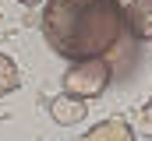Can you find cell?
<instances>
[{
  "label": "cell",
  "mask_w": 152,
  "mask_h": 141,
  "mask_svg": "<svg viewBox=\"0 0 152 141\" xmlns=\"http://www.w3.org/2000/svg\"><path fill=\"white\" fill-rule=\"evenodd\" d=\"M127 14L120 0H46L42 35L67 60L106 57L124 42Z\"/></svg>",
  "instance_id": "1"
},
{
  "label": "cell",
  "mask_w": 152,
  "mask_h": 141,
  "mask_svg": "<svg viewBox=\"0 0 152 141\" xmlns=\"http://www.w3.org/2000/svg\"><path fill=\"white\" fill-rule=\"evenodd\" d=\"M78 141H134V131L124 120H99L96 127H88Z\"/></svg>",
  "instance_id": "5"
},
{
  "label": "cell",
  "mask_w": 152,
  "mask_h": 141,
  "mask_svg": "<svg viewBox=\"0 0 152 141\" xmlns=\"http://www.w3.org/2000/svg\"><path fill=\"white\" fill-rule=\"evenodd\" d=\"M85 113H88L85 99H75V95H67V92H60L57 99H50V116H53V124H60V127L81 124Z\"/></svg>",
  "instance_id": "3"
},
{
  "label": "cell",
  "mask_w": 152,
  "mask_h": 141,
  "mask_svg": "<svg viewBox=\"0 0 152 141\" xmlns=\"http://www.w3.org/2000/svg\"><path fill=\"white\" fill-rule=\"evenodd\" d=\"M138 127H142L145 138H152V99L142 106V113H138Z\"/></svg>",
  "instance_id": "7"
},
{
  "label": "cell",
  "mask_w": 152,
  "mask_h": 141,
  "mask_svg": "<svg viewBox=\"0 0 152 141\" xmlns=\"http://www.w3.org/2000/svg\"><path fill=\"white\" fill-rule=\"evenodd\" d=\"M124 14H127V32L138 42H152V0H131Z\"/></svg>",
  "instance_id": "4"
},
{
  "label": "cell",
  "mask_w": 152,
  "mask_h": 141,
  "mask_svg": "<svg viewBox=\"0 0 152 141\" xmlns=\"http://www.w3.org/2000/svg\"><path fill=\"white\" fill-rule=\"evenodd\" d=\"M21 4H28V7H32V4H39V0H21Z\"/></svg>",
  "instance_id": "8"
},
{
  "label": "cell",
  "mask_w": 152,
  "mask_h": 141,
  "mask_svg": "<svg viewBox=\"0 0 152 141\" xmlns=\"http://www.w3.org/2000/svg\"><path fill=\"white\" fill-rule=\"evenodd\" d=\"M21 85V74L14 67V60L7 57V53H0V95H7V92H14Z\"/></svg>",
  "instance_id": "6"
},
{
  "label": "cell",
  "mask_w": 152,
  "mask_h": 141,
  "mask_svg": "<svg viewBox=\"0 0 152 141\" xmlns=\"http://www.w3.org/2000/svg\"><path fill=\"white\" fill-rule=\"evenodd\" d=\"M110 78H113V67H110L106 57H88V60H71V67L64 70L60 85L75 99H96V95L106 92Z\"/></svg>",
  "instance_id": "2"
}]
</instances>
